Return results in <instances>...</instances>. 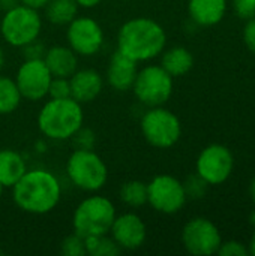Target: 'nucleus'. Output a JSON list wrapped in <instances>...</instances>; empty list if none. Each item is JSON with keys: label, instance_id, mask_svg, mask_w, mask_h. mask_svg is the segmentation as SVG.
Here are the masks:
<instances>
[{"label": "nucleus", "instance_id": "1", "mask_svg": "<svg viewBox=\"0 0 255 256\" xmlns=\"http://www.w3.org/2000/svg\"><path fill=\"white\" fill-rule=\"evenodd\" d=\"M62 196L57 177L47 170L26 171L12 186L15 206L29 214H47L56 208Z\"/></svg>", "mask_w": 255, "mask_h": 256}, {"label": "nucleus", "instance_id": "2", "mask_svg": "<svg viewBox=\"0 0 255 256\" xmlns=\"http://www.w3.org/2000/svg\"><path fill=\"white\" fill-rule=\"evenodd\" d=\"M167 34L152 18L138 16L126 21L117 33V50L137 63L158 57L165 46Z\"/></svg>", "mask_w": 255, "mask_h": 256}, {"label": "nucleus", "instance_id": "3", "mask_svg": "<svg viewBox=\"0 0 255 256\" xmlns=\"http://www.w3.org/2000/svg\"><path fill=\"white\" fill-rule=\"evenodd\" d=\"M84 112L81 104L72 98L50 99L38 114V128L50 140H71L81 128Z\"/></svg>", "mask_w": 255, "mask_h": 256}, {"label": "nucleus", "instance_id": "4", "mask_svg": "<svg viewBox=\"0 0 255 256\" xmlns=\"http://www.w3.org/2000/svg\"><path fill=\"white\" fill-rule=\"evenodd\" d=\"M114 204L101 195H92L83 200L72 216V226L81 237L107 236L116 219Z\"/></svg>", "mask_w": 255, "mask_h": 256}, {"label": "nucleus", "instance_id": "5", "mask_svg": "<svg viewBox=\"0 0 255 256\" xmlns=\"http://www.w3.org/2000/svg\"><path fill=\"white\" fill-rule=\"evenodd\" d=\"M71 183L84 192L101 190L108 180V168L102 158L92 148H77L66 162Z\"/></svg>", "mask_w": 255, "mask_h": 256}, {"label": "nucleus", "instance_id": "6", "mask_svg": "<svg viewBox=\"0 0 255 256\" xmlns=\"http://www.w3.org/2000/svg\"><path fill=\"white\" fill-rule=\"evenodd\" d=\"M42 30V18L36 9L18 4L5 12L0 22L3 40L15 48H21L38 39Z\"/></svg>", "mask_w": 255, "mask_h": 256}, {"label": "nucleus", "instance_id": "7", "mask_svg": "<svg viewBox=\"0 0 255 256\" xmlns=\"http://www.w3.org/2000/svg\"><path fill=\"white\" fill-rule=\"evenodd\" d=\"M140 126L144 140L156 148L173 147L182 135V124L177 116L162 106L150 108L143 116Z\"/></svg>", "mask_w": 255, "mask_h": 256}, {"label": "nucleus", "instance_id": "8", "mask_svg": "<svg viewBox=\"0 0 255 256\" xmlns=\"http://www.w3.org/2000/svg\"><path fill=\"white\" fill-rule=\"evenodd\" d=\"M132 90L143 105L162 106L173 94V76L162 66L150 64L138 70Z\"/></svg>", "mask_w": 255, "mask_h": 256}, {"label": "nucleus", "instance_id": "9", "mask_svg": "<svg viewBox=\"0 0 255 256\" xmlns=\"http://www.w3.org/2000/svg\"><path fill=\"white\" fill-rule=\"evenodd\" d=\"M186 202L183 183L173 176H156L147 183V204L162 214L177 213Z\"/></svg>", "mask_w": 255, "mask_h": 256}, {"label": "nucleus", "instance_id": "10", "mask_svg": "<svg viewBox=\"0 0 255 256\" xmlns=\"http://www.w3.org/2000/svg\"><path fill=\"white\" fill-rule=\"evenodd\" d=\"M68 46L77 56L92 57L98 54L104 45V30L98 21L90 16H75L66 30Z\"/></svg>", "mask_w": 255, "mask_h": 256}, {"label": "nucleus", "instance_id": "11", "mask_svg": "<svg viewBox=\"0 0 255 256\" xmlns=\"http://www.w3.org/2000/svg\"><path fill=\"white\" fill-rule=\"evenodd\" d=\"M53 75L50 74L42 58L24 60L17 70L15 84L20 90L21 98L27 100H41L48 96V88Z\"/></svg>", "mask_w": 255, "mask_h": 256}, {"label": "nucleus", "instance_id": "12", "mask_svg": "<svg viewBox=\"0 0 255 256\" xmlns=\"http://www.w3.org/2000/svg\"><path fill=\"white\" fill-rule=\"evenodd\" d=\"M185 249L197 256H209L218 252L222 240L218 228L206 218L191 219L182 231Z\"/></svg>", "mask_w": 255, "mask_h": 256}, {"label": "nucleus", "instance_id": "13", "mask_svg": "<svg viewBox=\"0 0 255 256\" xmlns=\"http://www.w3.org/2000/svg\"><path fill=\"white\" fill-rule=\"evenodd\" d=\"M233 165L231 152L221 144H212L200 153L197 159V174L206 180L207 184H221L230 177Z\"/></svg>", "mask_w": 255, "mask_h": 256}, {"label": "nucleus", "instance_id": "14", "mask_svg": "<svg viewBox=\"0 0 255 256\" xmlns=\"http://www.w3.org/2000/svg\"><path fill=\"white\" fill-rule=\"evenodd\" d=\"M110 232L111 238L122 250L140 249L147 237L146 224L135 213H123L120 216H116Z\"/></svg>", "mask_w": 255, "mask_h": 256}, {"label": "nucleus", "instance_id": "15", "mask_svg": "<svg viewBox=\"0 0 255 256\" xmlns=\"http://www.w3.org/2000/svg\"><path fill=\"white\" fill-rule=\"evenodd\" d=\"M138 74V63L131 57L125 56L119 50H116L110 58L107 69V82L116 92H128L132 90L134 81Z\"/></svg>", "mask_w": 255, "mask_h": 256}, {"label": "nucleus", "instance_id": "16", "mask_svg": "<svg viewBox=\"0 0 255 256\" xmlns=\"http://www.w3.org/2000/svg\"><path fill=\"white\" fill-rule=\"evenodd\" d=\"M69 86L71 98L83 105L95 100L101 94L104 88V80L101 74L93 69H77L69 76Z\"/></svg>", "mask_w": 255, "mask_h": 256}, {"label": "nucleus", "instance_id": "17", "mask_svg": "<svg viewBox=\"0 0 255 256\" xmlns=\"http://www.w3.org/2000/svg\"><path fill=\"white\" fill-rule=\"evenodd\" d=\"M42 60L53 76L69 78L78 69V57L71 46H51L45 51Z\"/></svg>", "mask_w": 255, "mask_h": 256}, {"label": "nucleus", "instance_id": "18", "mask_svg": "<svg viewBox=\"0 0 255 256\" xmlns=\"http://www.w3.org/2000/svg\"><path fill=\"white\" fill-rule=\"evenodd\" d=\"M191 18L200 26L218 24L225 14V0H189L188 3Z\"/></svg>", "mask_w": 255, "mask_h": 256}, {"label": "nucleus", "instance_id": "19", "mask_svg": "<svg viewBox=\"0 0 255 256\" xmlns=\"http://www.w3.org/2000/svg\"><path fill=\"white\" fill-rule=\"evenodd\" d=\"M26 171V160L18 152L12 148L0 150V184L3 188H12Z\"/></svg>", "mask_w": 255, "mask_h": 256}, {"label": "nucleus", "instance_id": "20", "mask_svg": "<svg viewBox=\"0 0 255 256\" xmlns=\"http://www.w3.org/2000/svg\"><path fill=\"white\" fill-rule=\"evenodd\" d=\"M161 66L174 78L188 74L194 66V57L185 46H174L164 52Z\"/></svg>", "mask_w": 255, "mask_h": 256}, {"label": "nucleus", "instance_id": "21", "mask_svg": "<svg viewBox=\"0 0 255 256\" xmlns=\"http://www.w3.org/2000/svg\"><path fill=\"white\" fill-rule=\"evenodd\" d=\"M45 16L54 26H68L78 12V4L75 0H50L47 3Z\"/></svg>", "mask_w": 255, "mask_h": 256}, {"label": "nucleus", "instance_id": "22", "mask_svg": "<svg viewBox=\"0 0 255 256\" xmlns=\"http://www.w3.org/2000/svg\"><path fill=\"white\" fill-rule=\"evenodd\" d=\"M119 196L131 208H140L147 204V183L141 180H128L122 184Z\"/></svg>", "mask_w": 255, "mask_h": 256}, {"label": "nucleus", "instance_id": "23", "mask_svg": "<svg viewBox=\"0 0 255 256\" xmlns=\"http://www.w3.org/2000/svg\"><path fill=\"white\" fill-rule=\"evenodd\" d=\"M20 90L15 80L0 75V116H8L14 112L21 102Z\"/></svg>", "mask_w": 255, "mask_h": 256}, {"label": "nucleus", "instance_id": "24", "mask_svg": "<svg viewBox=\"0 0 255 256\" xmlns=\"http://www.w3.org/2000/svg\"><path fill=\"white\" fill-rule=\"evenodd\" d=\"M86 250L90 256H116L122 252L117 243L107 236L86 237Z\"/></svg>", "mask_w": 255, "mask_h": 256}, {"label": "nucleus", "instance_id": "25", "mask_svg": "<svg viewBox=\"0 0 255 256\" xmlns=\"http://www.w3.org/2000/svg\"><path fill=\"white\" fill-rule=\"evenodd\" d=\"M60 252L65 256H84L87 255L86 250V238L77 234L75 231L68 236L60 246Z\"/></svg>", "mask_w": 255, "mask_h": 256}, {"label": "nucleus", "instance_id": "26", "mask_svg": "<svg viewBox=\"0 0 255 256\" xmlns=\"http://www.w3.org/2000/svg\"><path fill=\"white\" fill-rule=\"evenodd\" d=\"M183 188H185L186 198L198 200V198L204 196V194L207 190V182L203 180L198 174H194V176L188 177V180L183 183Z\"/></svg>", "mask_w": 255, "mask_h": 256}, {"label": "nucleus", "instance_id": "27", "mask_svg": "<svg viewBox=\"0 0 255 256\" xmlns=\"http://www.w3.org/2000/svg\"><path fill=\"white\" fill-rule=\"evenodd\" d=\"M48 96L50 99H65L71 98V86H69V78H60V76H53L48 88Z\"/></svg>", "mask_w": 255, "mask_h": 256}, {"label": "nucleus", "instance_id": "28", "mask_svg": "<svg viewBox=\"0 0 255 256\" xmlns=\"http://www.w3.org/2000/svg\"><path fill=\"white\" fill-rule=\"evenodd\" d=\"M216 254H219L221 256H245L248 255V249L239 242H227V243H221Z\"/></svg>", "mask_w": 255, "mask_h": 256}, {"label": "nucleus", "instance_id": "29", "mask_svg": "<svg viewBox=\"0 0 255 256\" xmlns=\"http://www.w3.org/2000/svg\"><path fill=\"white\" fill-rule=\"evenodd\" d=\"M21 50H23V56H24L26 60H30V58H42L44 54H45V51H47L45 46L38 39L32 40L30 44H27L24 46H21Z\"/></svg>", "mask_w": 255, "mask_h": 256}, {"label": "nucleus", "instance_id": "30", "mask_svg": "<svg viewBox=\"0 0 255 256\" xmlns=\"http://www.w3.org/2000/svg\"><path fill=\"white\" fill-rule=\"evenodd\" d=\"M234 9L240 18H254L255 0H234Z\"/></svg>", "mask_w": 255, "mask_h": 256}, {"label": "nucleus", "instance_id": "31", "mask_svg": "<svg viewBox=\"0 0 255 256\" xmlns=\"http://www.w3.org/2000/svg\"><path fill=\"white\" fill-rule=\"evenodd\" d=\"M71 140H74L75 141V144H77V148H92L93 147V141H95V138H93V134L89 130V129H80Z\"/></svg>", "mask_w": 255, "mask_h": 256}, {"label": "nucleus", "instance_id": "32", "mask_svg": "<svg viewBox=\"0 0 255 256\" xmlns=\"http://www.w3.org/2000/svg\"><path fill=\"white\" fill-rule=\"evenodd\" d=\"M243 39L246 46L255 54V18H249L248 24L243 30Z\"/></svg>", "mask_w": 255, "mask_h": 256}, {"label": "nucleus", "instance_id": "33", "mask_svg": "<svg viewBox=\"0 0 255 256\" xmlns=\"http://www.w3.org/2000/svg\"><path fill=\"white\" fill-rule=\"evenodd\" d=\"M20 2H21V4H24V6H29V8H32V9L39 10V9H44L50 0H20Z\"/></svg>", "mask_w": 255, "mask_h": 256}, {"label": "nucleus", "instance_id": "34", "mask_svg": "<svg viewBox=\"0 0 255 256\" xmlns=\"http://www.w3.org/2000/svg\"><path fill=\"white\" fill-rule=\"evenodd\" d=\"M18 4H21L20 0H0V10L6 12V10L12 9V8L18 6Z\"/></svg>", "mask_w": 255, "mask_h": 256}, {"label": "nucleus", "instance_id": "35", "mask_svg": "<svg viewBox=\"0 0 255 256\" xmlns=\"http://www.w3.org/2000/svg\"><path fill=\"white\" fill-rule=\"evenodd\" d=\"M78 8H84V9H92L95 6H98L102 0H75Z\"/></svg>", "mask_w": 255, "mask_h": 256}, {"label": "nucleus", "instance_id": "36", "mask_svg": "<svg viewBox=\"0 0 255 256\" xmlns=\"http://www.w3.org/2000/svg\"><path fill=\"white\" fill-rule=\"evenodd\" d=\"M3 66H5V51H3V48L0 46V70H2Z\"/></svg>", "mask_w": 255, "mask_h": 256}, {"label": "nucleus", "instance_id": "37", "mask_svg": "<svg viewBox=\"0 0 255 256\" xmlns=\"http://www.w3.org/2000/svg\"><path fill=\"white\" fill-rule=\"evenodd\" d=\"M249 252L255 256V234L252 236V238H251V244H249Z\"/></svg>", "mask_w": 255, "mask_h": 256}, {"label": "nucleus", "instance_id": "38", "mask_svg": "<svg viewBox=\"0 0 255 256\" xmlns=\"http://www.w3.org/2000/svg\"><path fill=\"white\" fill-rule=\"evenodd\" d=\"M251 196H252V201H254L255 204V178L252 180V183H251Z\"/></svg>", "mask_w": 255, "mask_h": 256}, {"label": "nucleus", "instance_id": "39", "mask_svg": "<svg viewBox=\"0 0 255 256\" xmlns=\"http://www.w3.org/2000/svg\"><path fill=\"white\" fill-rule=\"evenodd\" d=\"M249 222H251V225L255 228V212L251 213V216H249Z\"/></svg>", "mask_w": 255, "mask_h": 256}, {"label": "nucleus", "instance_id": "40", "mask_svg": "<svg viewBox=\"0 0 255 256\" xmlns=\"http://www.w3.org/2000/svg\"><path fill=\"white\" fill-rule=\"evenodd\" d=\"M3 189H5V188H3V186L0 184V198H2V194H3Z\"/></svg>", "mask_w": 255, "mask_h": 256}]
</instances>
